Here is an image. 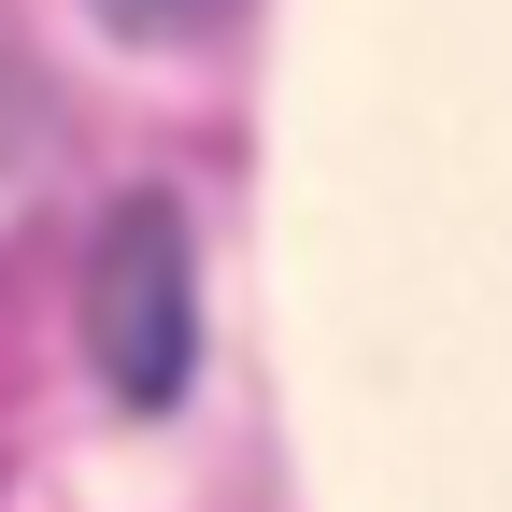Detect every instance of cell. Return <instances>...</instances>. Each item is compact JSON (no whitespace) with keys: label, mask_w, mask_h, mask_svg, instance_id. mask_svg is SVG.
I'll return each instance as SVG.
<instances>
[{"label":"cell","mask_w":512,"mask_h":512,"mask_svg":"<svg viewBox=\"0 0 512 512\" xmlns=\"http://www.w3.org/2000/svg\"><path fill=\"white\" fill-rule=\"evenodd\" d=\"M185 328H200V285H185V214L128 200L86 256V342L114 370V399H171L185 384Z\"/></svg>","instance_id":"1"}]
</instances>
